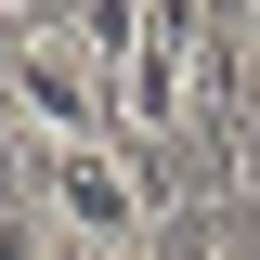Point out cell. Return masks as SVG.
Wrapping results in <instances>:
<instances>
[{"mask_svg":"<svg viewBox=\"0 0 260 260\" xmlns=\"http://www.w3.org/2000/svg\"><path fill=\"white\" fill-rule=\"evenodd\" d=\"M39 208H65V221L91 234V247H130L156 195H143V182H117V156H91V143H65V156H52V195H39Z\"/></svg>","mask_w":260,"mask_h":260,"instance_id":"cell-1","label":"cell"}]
</instances>
